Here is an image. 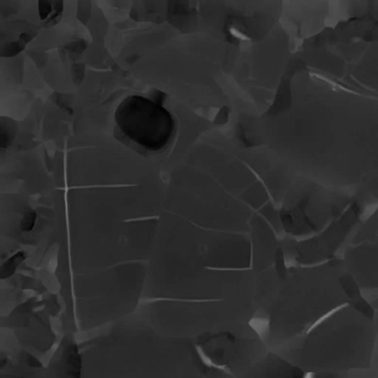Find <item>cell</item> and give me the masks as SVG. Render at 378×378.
<instances>
[{
    "mask_svg": "<svg viewBox=\"0 0 378 378\" xmlns=\"http://www.w3.org/2000/svg\"><path fill=\"white\" fill-rule=\"evenodd\" d=\"M79 342L82 378H230L195 341L163 333L143 319L123 320Z\"/></svg>",
    "mask_w": 378,
    "mask_h": 378,
    "instance_id": "1",
    "label": "cell"
},
{
    "mask_svg": "<svg viewBox=\"0 0 378 378\" xmlns=\"http://www.w3.org/2000/svg\"><path fill=\"white\" fill-rule=\"evenodd\" d=\"M194 341L211 366L232 378L248 370L270 351L251 321L206 334Z\"/></svg>",
    "mask_w": 378,
    "mask_h": 378,
    "instance_id": "2",
    "label": "cell"
},
{
    "mask_svg": "<svg viewBox=\"0 0 378 378\" xmlns=\"http://www.w3.org/2000/svg\"><path fill=\"white\" fill-rule=\"evenodd\" d=\"M115 120L128 140L153 153L166 149L175 134V120L171 112L158 102L137 95L120 102Z\"/></svg>",
    "mask_w": 378,
    "mask_h": 378,
    "instance_id": "3",
    "label": "cell"
},
{
    "mask_svg": "<svg viewBox=\"0 0 378 378\" xmlns=\"http://www.w3.org/2000/svg\"><path fill=\"white\" fill-rule=\"evenodd\" d=\"M233 378H308V374L282 355L270 350L248 370Z\"/></svg>",
    "mask_w": 378,
    "mask_h": 378,
    "instance_id": "4",
    "label": "cell"
},
{
    "mask_svg": "<svg viewBox=\"0 0 378 378\" xmlns=\"http://www.w3.org/2000/svg\"><path fill=\"white\" fill-rule=\"evenodd\" d=\"M308 378H376L372 367L330 373L308 374Z\"/></svg>",
    "mask_w": 378,
    "mask_h": 378,
    "instance_id": "5",
    "label": "cell"
},
{
    "mask_svg": "<svg viewBox=\"0 0 378 378\" xmlns=\"http://www.w3.org/2000/svg\"><path fill=\"white\" fill-rule=\"evenodd\" d=\"M63 11V2L39 1V13L42 21L50 22L59 17Z\"/></svg>",
    "mask_w": 378,
    "mask_h": 378,
    "instance_id": "6",
    "label": "cell"
},
{
    "mask_svg": "<svg viewBox=\"0 0 378 378\" xmlns=\"http://www.w3.org/2000/svg\"><path fill=\"white\" fill-rule=\"evenodd\" d=\"M24 258H25V254L23 252H18V254L11 257L7 262H5V265L2 268V275L8 277L12 275L17 269V266H18V264L23 261Z\"/></svg>",
    "mask_w": 378,
    "mask_h": 378,
    "instance_id": "7",
    "label": "cell"
},
{
    "mask_svg": "<svg viewBox=\"0 0 378 378\" xmlns=\"http://www.w3.org/2000/svg\"><path fill=\"white\" fill-rule=\"evenodd\" d=\"M35 219H36V214L35 212L32 211L28 213L22 220V226H21L22 229L24 231H31L35 224Z\"/></svg>",
    "mask_w": 378,
    "mask_h": 378,
    "instance_id": "8",
    "label": "cell"
},
{
    "mask_svg": "<svg viewBox=\"0 0 378 378\" xmlns=\"http://www.w3.org/2000/svg\"><path fill=\"white\" fill-rule=\"evenodd\" d=\"M372 370L375 372V376L376 378H378V352L375 355L374 358L373 363L372 365Z\"/></svg>",
    "mask_w": 378,
    "mask_h": 378,
    "instance_id": "9",
    "label": "cell"
}]
</instances>
